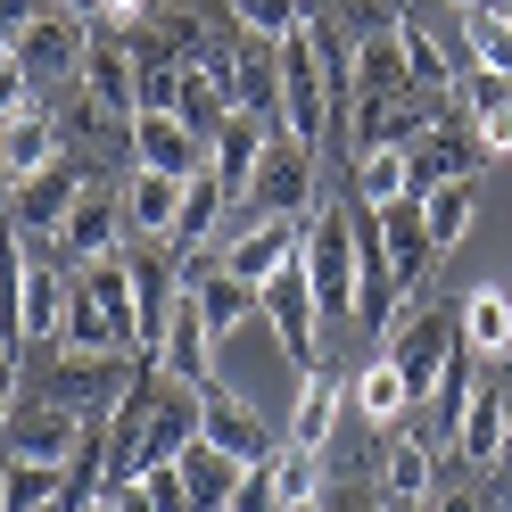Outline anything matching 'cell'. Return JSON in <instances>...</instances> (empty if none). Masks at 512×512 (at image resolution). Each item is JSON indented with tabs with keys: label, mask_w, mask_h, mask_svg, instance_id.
<instances>
[{
	"label": "cell",
	"mask_w": 512,
	"mask_h": 512,
	"mask_svg": "<svg viewBox=\"0 0 512 512\" xmlns=\"http://www.w3.org/2000/svg\"><path fill=\"white\" fill-rule=\"evenodd\" d=\"M397 50H405V67H413V83H422L430 91V100H446V108H455V58H446L438 42H430V25L422 17H397Z\"/></svg>",
	"instance_id": "d6a6232c"
},
{
	"label": "cell",
	"mask_w": 512,
	"mask_h": 512,
	"mask_svg": "<svg viewBox=\"0 0 512 512\" xmlns=\"http://www.w3.org/2000/svg\"><path fill=\"white\" fill-rule=\"evenodd\" d=\"M455 347H463V331H455V314H438V306H422V314H405V323L389 331V356H397V372L413 380V397H438V380H446V364H455Z\"/></svg>",
	"instance_id": "52a82bcc"
},
{
	"label": "cell",
	"mask_w": 512,
	"mask_h": 512,
	"mask_svg": "<svg viewBox=\"0 0 512 512\" xmlns=\"http://www.w3.org/2000/svg\"><path fill=\"white\" fill-rule=\"evenodd\" d=\"M380 512H430V504H380Z\"/></svg>",
	"instance_id": "f907efd6"
},
{
	"label": "cell",
	"mask_w": 512,
	"mask_h": 512,
	"mask_svg": "<svg viewBox=\"0 0 512 512\" xmlns=\"http://www.w3.org/2000/svg\"><path fill=\"white\" fill-rule=\"evenodd\" d=\"M42 17H50V0H0V42H9V50H17V42H25V34H34V25H42Z\"/></svg>",
	"instance_id": "60d3db41"
},
{
	"label": "cell",
	"mask_w": 512,
	"mask_h": 512,
	"mask_svg": "<svg viewBox=\"0 0 512 512\" xmlns=\"http://www.w3.org/2000/svg\"><path fill=\"white\" fill-rule=\"evenodd\" d=\"M306 17H314V0H232V25H240V42H290L306 34Z\"/></svg>",
	"instance_id": "e575fe53"
},
{
	"label": "cell",
	"mask_w": 512,
	"mask_h": 512,
	"mask_svg": "<svg viewBox=\"0 0 512 512\" xmlns=\"http://www.w3.org/2000/svg\"><path fill=\"white\" fill-rule=\"evenodd\" d=\"M50 512H58V504H50Z\"/></svg>",
	"instance_id": "11a10c76"
},
{
	"label": "cell",
	"mask_w": 512,
	"mask_h": 512,
	"mask_svg": "<svg viewBox=\"0 0 512 512\" xmlns=\"http://www.w3.org/2000/svg\"><path fill=\"white\" fill-rule=\"evenodd\" d=\"M298 265H306V290H314V306H323V323H356V281H364V256H356V207H339V199L314 207V215H306Z\"/></svg>",
	"instance_id": "6da1fadb"
},
{
	"label": "cell",
	"mask_w": 512,
	"mask_h": 512,
	"mask_svg": "<svg viewBox=\"0 0 512 512\" xmlns=\"http://www.w3.org/2000/svg\"><path fill=\"white\" fill-rule=\"evenodd\" d=\"M58 347H75V356H133V331L116 323V314L100 298H67V331H58Z\"/></svg>",
	"instance_id": "4dcf8cb0"
},
{
	"label": "cell",
	"mask_w": 512,
	"mask_h": 512,
	"mask_svg": "<svg viewBox=\"0 0 512 512\" xmlns=\"http://www.w3.org/2000/svg\"><path fill=\"white\" fill-rule=\"evenodd\" d=\"M58 9H75V17H91V25H100V0H58Z\"/></svg>",
	"instance_id": "7dc6e473"
},
{
	"label": "cell",
	"mask_w": 512,
	"mask_h": 512,
	"mask_svg": "<svg viewBox=\"0 0 512 512\" xmlns=\"http://www.w3.org/2000/svg\"><path fill=\"white\" fill-rule=\"evenodd\" d=\"M174 471H182V488H190V504L199 512H232V488H240V455H223V446H207V438H190L182 455H174Z\"/></svg>",
	"instance_id": "484cf974"
},
{
	"label": "cell",
	"mask_w": 512,
	"mask_h": 512,
	"mask_svg": "<svg viewBox=\"0 0 512 512\" xmlns=\"http://www.w3.org/2000/svg\"><path fill=\"white\" fill-rule=\"evenodd\" d=\"M223 232H232V190H223L207 166L182 182V215H174V248L199 256V248H223Z\"/></svg>",
	"instance_id": "44dd1931"
},
{
	"label": "cell",
	"mask_w": 512,
	"mask_h": 512,
	"mask_svg": "<svg viewBox=\"0 0 512 512\" xmlns=\"http://www.w3.org/2000/svg\"><path fill=\"white\" fill-rule=\"evenodd\" d=\"M199 438L223 446V455H240V463H273V455H281L273 422H265L248 397H232L223 380H215V389H199Z\"/></svg>",
	"instance_id": "30bf717a"
},
{
	"label": "cell",
	"mask_w": 512,
	"mask_h": 512,
	"mask_svg": "<svg viewBox=\"0 0 512 512\" xmlns=\"http://www.w3.org/2000/svg\"><path fill=\"white\" fill-rule=\"evenodd\" d=\"M298 248H306V223H298V215H232V232H223L215 256L248 281V290H265L273 273L298 265Z\"/></svg>",
	"instance_id": "3957f363"
},
{
	"label": "cell",
	"mask_w": 512,
	"mask_h": 512,
	"mask_svg": "<svg viewBox=\"0 0 512 512\" xmlns=\"http://www.w3.org/2000/svg\"><path fill=\"white\" fill-rule=\"evenodd\" d=\"M0 157L17 166V182H25V174H42V166H58V157H67V124H58L42 100H34V108H17V116H0Z\"/></svg>",
	"instance_id": "603a6c76"
},
{
	"label": "cell",
	"mask_w": 512,
	"mask_h": 512,
	"mask_svg": "<svg viewBox=\"0 0 512 512\" xmlns=\"http://www.w3.org/2000/svg\"><path fill=\"white\" fill-rule=\"evenodd\" d=\"M413 157V190H438V182H479V166H488V149H479L463 124H422V133L405 141Z\"/></svg>",
	"instance_id": "2e32d148"
},
{
	"label": "cell",
	"mask_w": 512,
	"mask_h": 512,
	"mask_svg": "<svg viewBox=\"0 0 512 512\" xmlns=\"http://www.w3.org/2000/svg\"><path fill=\"white\" fill-rule=\"evenodd\" d=\"M100 512H108V504H100Z\"/></svg>",
	"instance_id": "db71d44e"
},
{
	"label": "cell",
	"mask_w": 512,
	"mask_h": 512,
	"mask_svg": "<svg viewBox=\"0 0 512 512\" xmlns=\"http://www.w3.org/2000/svg\"><path fill=\"white\" fill-rule=\"evenodd\" d=\"M67 265H91V256H116L124 248V190H100L91 182L83 199H75V215L58 223V240H50Z\"/></svg>",
	"instance_id": "9a60e30c"
},
{
	"label": "cell",
	"mask_w": 512,
	"mask_h": 512,
	"mask_svg": "<svg viewBox=\"0 0 512 512\" xmlns=\"http://www.w3.org/2000/svg\"><path fill=\"white\" fill-rule=\"evenodd\" d=\"M174 215H182V182L133 166V182H124V232H141V240H174Z\"/></svg>",
	"instance_id": "f1b7e54d"
},
{
	"label": "cell",
	"mask_w": 512,
	"mask_h": 512,
	"mask_svg": "<svg viewBox=\"0 0 512 512\" xmlns=\"http://www.w3.org/2000/svg\"><path fill=\"white\" fill-rule=\"evenodd\" d=\"M91 190V174L75 166V157H58V166H42V174H25L17 182V199H9V223L25 240H58V223L75 215V199Z\"/></svg>",
	"instance_id": "9c48e42d"
},
{
	"label": "cell",
	"mask_w": 512,
	"mask_h": 512,
	"mask_svg": "<svg viewBox=\"0 0 512 512\" xmlns=\"http://www.w3.org/2000/svg\"><path fill=\"white\" fill-rule=\"evenodd\" d=\"M182 290L199 298V314H207V331H215V339H223V331H240L248 314H256V290H248L232 265H223V256H215V265H199V273H182Z\"/></svg>",
	"instance_id": "4316f807"
},
{
	"label": "cell",
	"mask_w": 512,
	"mask_h": 512,
	"mask_svg": "<svg viewBox=\"0 0 512 512\" xmlns=\"http://www.w3.org/2000/svg\"><path fill=\"white\" fill-rule=\"evenodd\" d=\"M347 405L364 413V430H397V422H405V413L422 405V397H413V380L397 372V356L380 347V356H372V364H364L356 380H347Z\"/></svg>",
	"instance_id": "7402d4cb"
},
{
	"label": "cell",
	"mask_w": 512,
	"mask_h": 512,
	"mask_svg": "<svg viewBox=\"0 0 512 512\" xmlns=\"http://www.w3.org/2000/svg\"><path fill=\"white\" fill-rule=\"evenodd\" d=\"M463 50H471V67L512 75V25H504L496 9H471V17H463Z\"/></svg>",
	"instance_id": "8d00e7d4"
},
{
	"label": "cell",
	"mask_w": 512,
	"mask_h": 512,
	"mask_svg": "<svg viewBox=\"0 0 512 512\" xmlns=\"http://www.w3.org/2000/svg\"><path fill=\"white\" fill-rule=\"evenodd\" d=\"M273 479H281V504H314V496H323V455H306V446H290V438H281Z\"/></svg>",
	"instance_id": "74e56055"
},
{
	"label": "cell",
	"mask_w": 512,
	"mask_h": 512,
	"mask_svg": "<svg viewBox=\"0 0 512 512\" xmlns=\"http://www.w3.org/2000/svg\"><path fill=\"white\" fill-rule=\"evenodd\" d=\"M17 380H25V364H17V339H0V430H9V413H17Z\"/></svg>",
	"instance_id": "7bdbcfd3"
},
{
	"label": "cell",
	"mask_w": 512,
	"mask_h": 512,
	"mask_svg": "<svg viewBox=\"0 0 512 512\" xmlns=\"http://www.w3.org/2000/svg\"><path fill=\"white\" fill-rule=\"evenodd\" d=\"M455 116L471 124L479 149H512V75H488V67H463L455 75Z\"/></svg>",
	"instance_id": "e0dca14e"
},
{
	"label": "cell",
	"mask_w": 512,
	"mask_h": 512,
	"mask_svg": "<svg viewBox=\"0 0 512 512\" xmlns=\"http://www.w3.org/2000/svg\"><path fill=\"white\" fill-rule=\"evenodd\" d=\"M67 496V463H0V512H50Z\"/></svg>",
	"instance_id": "836d02e7"
},
{
	"label": "cell",
	"mask_w": 512,
	"mask_h": 512,
	"mask_svg": "<svg viewBox=\"0 0 512 512\" xmlns=\"http://www.w3.org/2000/svg\"><path fill=\"white\" fill-rule=\"evenodd\" d=\"M124 149H133V166H149V174H174V182H190L207 166V141L190 133V124L174 116V108H141L133 124H124Z\"/></svg>",
	"instance_id": "4fadbf2b"
},
{
	"label": "cell",
	"mask_w": 512,
	"mask_h": 512,
	"mask_svg": "<svg viewBox=\"0 0 512 512\" xmlns=\"http://www.w3.org/2000/svg\"><path fill=\"white\" fill-rule=\"evenodd\" d=\"M446 9H463V17H471V9H488V0H446Z\"/></svg>",
	"instance_id": "c3c4849f"
},
{
	"label": "cell",
	"mask_w": 512,
	"mask_h": 512,
	"mask_svg": "<svg viewBox=\"0 0 512 512\" xmlns=\"http://www.w3.org/2000/svg\"><path fill=\"white\" fill-rule=\"evenodd\" d=\"M430 512H488V504H479L471 488H438V496H430Z\"/></svg>",
	"instance_id": "bcb514c9"
},
{
	"label": "cell",
	"mask_w": 512,
	"mask_h": 512,
	"mask_svg": "<svg viewBox=\"0 0 512 512\" xmlns=\"http://www.w3.org/2000/svg\"><path fill=\"white\" fill-rule=\"evenodd\" d=\"M323 199H314V149L306 141H290V133H273L265 141V166H256V182H248V215H314Z\"/></svg>",
	"instance_id": "8992f818"
},
{
	"label": "cell",
	"mask_w": 512,
	"mask_h": 512,
	"mask_svg": "<svg viewBox=\"0 0 512 512\" xmlns=\"http://www.w3.org/2000/svg\"><path fill=\"white\" fill-rule=\"evenodd\" d=\"M339 413H347V380H339L331 364H306V372H298V405H290V446L323 455L331 430H339Z\"/></svg>",
	"instance_id": "ac0fdd59"
},
{
	"label": "cell",
	"mask_w": 512,
	"mask_h": 512,
	"mask_svg": "<svg viewBox=\"0 0 512 512\" xmlns=\"http://www.w3.org/2000/svg\"><path fill=\"white\" fill-rule=\"evenodd\" d=\"M83 50H91V17H75V9H50L34 34L17 42V58H25V75H34V91L83 83Z\"/></svg>",
	"instance_id": "8fae6325"
},
{
	"label": "cell",
	"mask_w": 512,
	"mask_h": 512,
	"mask_svg": "<svg viewBox=\"0 0 512 512\" xmlns=\"http://www.w3.org/2000/svg\"><path fill=\"white\" fill-rule=\"evenodd\" d=\"M199 438V389H182V380H166V405H157V422H149V438H141V455H133V471L124 479H141V471H166L182 446Z\"/></svg>",
	"instance_id": "d4e9b609"
},
{
	"label": "cell",
	"mask_w": 512,
	"mask_h": 512,
	"mask_svg": "<svg viewBox=\"0 0 512 512\" xmlns=\"http://www.w3.org/2000/svg\"><path fill=\"white\" fill-rule=\"evenodd\" d=\"M83 91H91L116 124L141 116V58H133V34H124V25L91 34V50H83Z\"/></svg>",
	"instance_id": "7c38bea8"
},
{
	"label": "cell",
	"mask_w": 512,
	"mask_h": 512,
	"mask_svg": "<svg viewBox=\"0 0 512 512\" xmlns=\"http://www.w3.org/2000/svg\"><path fill=\"white\" fill-rule=\"evenodd\" d=\"M157 372L166 380H182V389H215V331H207V314H199V298H174V314H166V339H157Z\"/></svg>",
	"instance_id": "5bb4252c"
},
{
	"label": "cell",
	"mask_w": 512,
	"mask_h": 512,
	"mask_svg": "<svg viewBox=\"0 0 512 512\" xmlns=\"http://www.w3.org/2000/svg\"><path fill=\"white\" fill-rule=\"evenodd\" d=\"M108 512H157V496L141 488V479H116V488H108Z\"/></svg>",
	"instance_id": "f6af8a7d"
},
{
	"label": "cell",
	"mask_w": 512,
	"mask_h": 512,
	"mask_svg": "<svg viewBox=\"0 0 512 512\" xmlns=\"http://www.w3.org/2000/svg\"><path fill=\"white\" fill-rule=\"evenodd\" d=\"M141 488L157 496V512H199V504H190V488H182V471L166 463V471H141Z\"/></svg>",
	"instance_id": "b9f144b4"
},
{
	"label": "cell",
	"mask_w": 512,
	"mask_h": 512,
	"mask_svg": "<svg viewBox=\"0 0 512 512\" xmlns=\"http://www.w3.org/2000/svg\"><path fill=\"white\" fill-rule=\"evenodd\" d=\"M455 331H463V347H471L479 364H504L512 356V298L496 290V281H488V290H471L455 306Z\"/></svg>",
	"instance_id": "83f0119b"
},
{
	"label": "cell",
	"mask_w": 512,
	"mask_h": 512,
	"mask_svg": "<svg viewBox=\"0 0 512 512\" xmlns=\"http://www.w3.org/2000/svg\"><path fill=\"white\" fill-rule=\"evenodd\" d=\"M273 133H281L273 116H232V124L215 133V149H207V174L232 190V199H248V182H256V166H265V141H273Z\"/></svg>",
	"instance_id": "ffe728a7"
},
{
	"label": "cell",
	"mask_w": 512,
	"mask_h": 512,
	"mask_svg": "<svg viewBox=\"0 0 512 512\" xmlns=\"http://www.w3.org/2000/svg\"><path fill=\"white\" fill-rule=\"evenodd\" d=\"M273 75H281V133H290V141H323L331 133V83H323V58H314V34H290V42H273Z\"/></svg>",
	"instance_id": "7a4b0ae2"
},
{
	"label": "cell",
	"mask_w": 512,
	"mask_h": 512,
	"mask_svg": "<svg viewBox=\"0 0 512 512\" xmlns=\"http://www.w3.org/2000/svg\"><path fill=\"white\" fill-rule=\"evenodd\" d=\"M504 488H512V463H504Z\"/></svg>",
	"instance_id": "816d5d0a"
},
{
	"label": "cell",
	"mask_w": 512,
	"mask_h": 512,
	"mask_svg": "<svg viewBox=\"0 0 512 512\" xmlns=\"http://www.w3.org/2000/svg\"><path fill=\"white\" fill-rule=\"evenodd\" d=\"M488 9H496V17H504V25H512V0H488Z\"/></svg>",
	"instance_id": "681fc988"
},
{
	"label": "cell",
	"mask_w": 512,
	"mask_h": 512,
	"mask_svg": "<svg viewBox=\"0 0 512 512\" xmlns=\"http://www.w3.org/2000/svg\"><path fill=\"white\" fill-rule=\"evenodd\" d=\"M430 496H438V446L397 430L380 446V504H430Z\"/></svg>",
	"instance_id": "cb8c5ba5"
},
{
	"label": "cell",
	"mask_w": 512,
	"mask_h": 512,
	"mask_svg": "<svg viewBox=\"0 0 512 512\" xmlns=\"http://www.w3.org/2000/svg\"><path fill=\"white\" fill-rule=\"evenodd\" d=\"M141 356H75V347H50V380L42 397L50 405H75V413H108L124 389H133Z\"/></svg>",
	"instance_id": "5b68a950"
},
{
	"label": "cell",
	"mask_w": 512,
	"mask_h": 512,
	"mask_svg": "<svg viewBox=\"0 0 512 512\" xmlns=\"http://www.w3.org/2000/svg\"><path fill=\"white\" fill-rule=\"evenodd\" d=\"M232 512H290V504H281V479H273V463H248V471H240Z\"/></svg>",
	"instance_id": "f35d334b"
},
{
	"label": "cell",
	"mask_w": 512,
	"mask_h": 512,
	"mask_svg": "<svg viewBox=\"0 0 512 512\" xmlns=\"http://www.w3.org/2000/svg\"><path fill=\"white\" fill-rule=\"evenodd\" d=\"M256 314H265V331L281 339V356H290L298 372L323 364V306H314V290H306V265L273 273L265 290H256Z\"/></svg>",
	"instance_id": "277c9868"
},
{
	"label": "cell",
	"mask_w": 512,
	"mask_h": 512,
	"mask_svg": "<svg viewBox=\"0 0 512 512\" xmlns=\"http://www.w3.org/2000/svg\"><path fill=\"white\" fill-rule=\"evenodd\" d=\"M0 438H9V463H75L83 438H91V413L34 397L25 413H9V430H0Z\"/></svg>",
	"instance_id": "ba28073f"
},
{
	"label": "cell",
	"mask_w": 512,
	"mask_h": 512,
	"mask_svg": "<svg viewBox=\"0 0 512 512\" xmlns=\"http://www.w3.org/2000/svg\"><path fill=\"white\" fill-rule=\"evenodd\" d=\"M455 455L463 463H512V413H504V380H479L463 422H455Z\"/></svg>",
	"instance_id": "d6986e66"
},
{
	"label": "cell",
	"mask_w": 512,
	"mask_h": 512,
	"mask_svg": "<svg viewBox=\"0 0 512 512\" xmlns=\"http://www.w3.org/2000/svg\"><path fill=\"white\" fill-rule=\"evenodd\" d=\"M0 50H9V42H0Z\"/></svg>",
	"instance_id": "f5cc1de1"
},
{
	"label": "cell",
	"mask_w": 512,
	"mask_h": 512,
	"mask_svg": "<svg viewBox=\"0 0 512 512\" xmlns=\"http://www.w3.org/2000/svg\"><path fill=\"white\" fill-rule=\"evenodd\" d=\"M42 91H34V75H25V58L17 50H0V116H17V108H34Z\"/></svg>",
	"instance_id": "ab89813d"
},
{
	"label": "cell",
	"mask_w": 512,
	"mask_h": 512,
	"mask_svg": "<svg viewBox=\"0 0 512 512\" xmlns=\"http://www.w3.org/2000/svg\"><path fill=\"white\" fill-rule=\"evenodd\" d=\"M422 223H430V248H463L471 240V223H479V182H438L422 190Z\"/></svg>",
	"instance_id": "1f68e13d"
},
{
	"label": "cell",
	"mask_w": 512,
	"mask_h": 512,
	"mask_svg": "<svg viewBox=\"0 0 512 512\" xmlns=\"http://www.w3.org/2000/svg\"><path fill=\"white\" fill-rule=\"evenodd\" d=\"M323 512H380V504H372L364 479H347V488H323Z\"/></svg>",
	"instance_id": "ee69618b"
},
{
	"label": "cell",
	"mask_w": 512,
	"mask_h": 512,
	"mask_svg": "<svg viewBox=\"0 0 512 512\" xmlns=\"http://www.w3.org/2000/svg\"><path fill=\"white\" fill-rule=\"evenodd\" d=\"M356 207H397V199H413V157H405V141H380V149H356Z\"/></svg>",
	"instance_id": "f546056e"
},
{
	"label": "cell",
	"mask_w": 512,
	"mask_h": 512,
	"mask_svg": "<svg viewBox=\"0 0 512 512\" xmlns=\"http://www.w3.org/2000/svg\"><path fill=\"white\" fill-rule=\"evenodd\" d=\"M174 116H182L190 133H199V141L215 149V133H223V124H232L240 108L223 100V83H215V75H199V67H190V75H182V91H174Z\"/></svg>",
	"instance_id": "d590c367"
}]
</instances>
